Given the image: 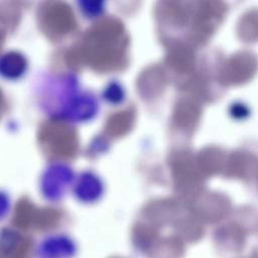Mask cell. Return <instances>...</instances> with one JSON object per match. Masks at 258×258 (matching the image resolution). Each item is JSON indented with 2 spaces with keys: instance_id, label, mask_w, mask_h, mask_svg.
Masks as SVG:
<instances>
[{
  "instance_id": "1",
  "label": "cell",
  "mask_w": 258,
  "mask_h": 258,
  "mask_svg": "<svg viewBox=\"0 0 258 258\" xmlns=\"http://www.w3.org/2000/svg\"><path fill=\"white\" fill-rule=\"evenodd\" d=\"M77 245L66 235H50L43 238L36 246L37 258H73Z\"/></svg>"
}]
</instances>
